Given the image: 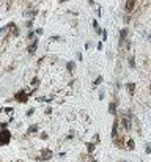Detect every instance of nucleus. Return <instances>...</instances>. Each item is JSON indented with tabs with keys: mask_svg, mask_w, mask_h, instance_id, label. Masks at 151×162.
<instances>
[{
	"mask_svg": "<svg viewBox=\"0 0 151 162\" xmlns=\"http://www.w3.org/2000/svg\"><path fill=\"white\" fill-rule=\"evenodd\" d=\"M87 148H88V151L91 153L93 149H95V145H93V143H88V145H87Z\"/></svg>",
	"mask_w": 151,
	"mask_h": 162,
	"instance_id": "f8f14e48",
	"label": "nucleus"
},
{
	"mask_svg": "<svg viewBox=\"0 0 151 162\" xmlns=\"http://www.w3.org/2000/svg\"><path fill=\"white\" fill-rule=\"evenodd\" d=\"M27 98H28V96L25 94V91H22V90H21L19 93H16V94H14V99H16V101H19V102H25Z\"/></svg>",
	"mask_w": 151,
	"mask_h": 162,
	"instance_id": "f03ea898",
	"label": "nucleus"
},
{
	"mask_svg": "<svg viewBox=\"0 0 151 162\" xmlns=\"http://www.w3.org/2000/svg\"><path fill=\"white\" fill-rule=\"evenodd\" d=\"M134 7H135V0H127V2H126V11H129V13H131V11L134 10Z\"/></svg>",
	"mask_w": 151,
	"mask_h": 162,
	"instance_id": "20e7f679",
	"label": "nucleus"
},
{
	"mask_svg": "<svg viewBox=\"0 0 151 162\" xmlns=\"http://www.w3.org/2000/svg\"><path fill=\"white\" fill-rule=\"evenodd\" d=\"M36 47H38V38L35 39V41H33V43H32L30 46H28V49H27V50H28V53H35V50H36Z\"/></svg>",
	"mask_w": 151,
	"mask_h": 162,
	"instance_id": "7ed1b4c3",
	"label": "nucleus"
},
{
	"mask_svg": "<svg viewBox=\"0 0 151 162\" xmlns=\"http://www.w3.org/2000/svg\"><path fill=\"white\" fill-rule=\"evenodd\" d=\"M102 39H104V41L107 39V32H106V30H104V32H102Z\"/></svg>",
	"mask_w": 151,
	"mask_h": 162,
	"instance_id": "4468645a",
	"label": "nucleus"
},
{
	"mask_svg": "<svg viewBox=\"0 0 151 162\" xmlns=\"http://www.w3.org/2000/svg\"><path fill=\"white\" fill-rule=\"evenodd\" d=\"M109 112L112 113V115H115V113H117V104H115V102H110V107H109Z\"/></svg>",
	"mask_w": 151,
	"mask_h": 162,
	"instance_id": "423d86ee",
	"label": "nucleus"
},
{
	"mask_svg": "<svg viewBox=\"0 0 151 162\" xmlns=\"http://www.w3.org/2000/svg\"><path fill=\"white\" fill-rule=\"evenodd\" d=\"M10 139H11L10 131H7V129H0V145H7V143L10 142Z\"/></svg>",
	"mask_w": 151,
	"mask_h": 162,
	"instance_id": "f257e3e1",
	"label": "nucleus"
},
{
	"mask_svg": "<svg viewBox=\"0 0 151 162\" xmlns=\"http://www.w3.org/2000/svg\"><path fill=\"white\" fill-rule=\"evenodd\" d=\"M66 66H68V71L71 73V71H72V68H74V62H69V63L66 65Z\"/></svg>",
	"mask_w": 151,
	"mask_h": 162,
	"instance_id": "9d476101",
	"label": "nucleus"
},
{
	"mask_svg": "<svg viewBox=\"0 0 151 162\" xmlns=\"http://www.w3.org/2000/svg\"><path fill=\"white\" fill-rule=\"evenodd\" d=\"M126 35H127V30H126V28H123V30H121V33H120V46L124 43V38H126Z\"/></svg>",
	"mask_w": 151,
	"mask_h": 162,
	"instance_id": "39448f33",
	"label": "nucleus"
},
{
	"mask_svg": "<svg viewBox=\"0 0 151 162\" xmlns=\"http://www.w3.org/2000/svg\"><path fill=\"white\" fill-rule=\"evenodd\" d=\"M129 66H131V68H135V60H134V55L129 58Z\"/></svg>",
	"mask_w": 151,
	"mask_h": 162,
	"instance_id": "1a4fd4ad",
	"label": "nucleus"
},
{
	"mask_svg": "<svg viewBox=\"0 0 151 162\" xmlns=\"http://www.w3.org/2000/svg\"><path fill=\"white\" fill-rule=\"evenodd\" d=\"M36 131H38V126L36 124H32L30 128H28V132H36Z\"/></svg>",
	"mask_w": 151,
	"mask_h": 162,
	"instance_id": "6e6552de",
	"label": "nucleus"
},
{
	"mask_svg": "<svg viewBox=\"0 0 151 162\" xmlns=\"http://www.w3.org/2000/svg\"><path fill=\"white\" fill-rule=\"evenodd\" d=\"M33 112H35V110H33V109H30V110L27 112V115H28V117H30V115H33Z\"/></svg>",
	"mask_w": 151,
	"mask_h": 162,
	"instance_id": "dca6fc26",
	"label": "nucleus"
},
{
	"mask_svg": "<svg viewBox=\"0 0 151 162\" xmlns=\"http://www.w3.org/2000/svg\"><path fill=\"white\" fill-rule=\"evenodd\" d=\"M127 146H129V149L134 148V140H129V143H127Z\"/></svg>",
	"mask_w": 151,
	"mask_h": 162,
	"instance_id": "ddd939ff",
	"label": "nucleus"
},
{
	"mask_svg": "<svg viewBox=\"0 0 151 162\" xmlns=\"http://www.w3.org/2000/svg\"><path fill=\"white\" fill-rule=\"evenodd\" d=\"M127 90H129V94H134L135 85H134V83H127Z\"/></svg>",
	"mask_w": 151,
	"mask_h": 162,
	"instance_id": "0eeeda50",
	"label": "nucleus"
},
{
	"mask_svg": "<svg viewBox=\"0 0 151 162\" xmlns=\"http://www.w3.org/2000/svg\"><path fill=\"white\" fill-rule=\"evenodd\" d=\"M99 83H102V77H96V80H95V85H99Z\"/></svg>",
	"mask_w": 151,
	"mask_h": 162,
	"instance_id": "9b49d317",
	"label": "nucleus"
},
{
	"mask_svg": "<svg viewBox=\"0 0 151 162\" xmlns=\"http://www.w3.org/2000/svg\"><path fill=\"white\" fill-rule=\"evenodd\" d=\"M50 39H52V41H60V39H61V38H60V36H52V38H50Z\"/></svg>",
	"mask_w": 151,
	"mask_h": 162,
	"instance_id": "2eb2a0df",
	"label": "nucleus"
}]
</instances>
